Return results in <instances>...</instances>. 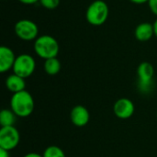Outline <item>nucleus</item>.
Wrapping results in <instances>:
<instances>
[{"label": "nucleus", "mask_w": 157, "mask_h": 157, "mask_svg": "<svg viewBox=\"0 0 157 157\" xmlns=\"http://www.w3.org/2000/svg\"><path fill=\"white\" fill-rule=\"evenodd\" d=\"M12 111L21 118L29 117L34 109V99L29 92L23 90L13 94L10 100Z\"/></svg>", "instance_id": "f257e3e1"}, {"label": "nucleus", "mask_w": 157, "mask_h": 157, "mask_svg": "<svg viewBox=\"0 0 157 157\" xmlns=\"http://www.w3.org/2000/svg\"><path fill=\"white\" fill-rule=\"evenodd\" d=\"M33 48L36 54L44 60L57 57L60 51L57 40L51 35L39 36L34 41Z\"/></svg>", "instance_id": "f03ea898"}, {"label": "nucleus", "mask_w": 157, "mask_h": 157, "mask_svg": "<svg viewBox=\"0 0 157 157\" xmlns=\"http://www.w3.org/2000/svg\"><path fill=\"white\" fill-rule=\"evenodd\" d=\"M109 14V9L107 3L103 0H95L88 6L86 12V18L92 26H101L107 21Z\"/></svg>", "instance_id": "7ed1b4c3"}, {"label": "nucleus", "mask_w": 157, "mask_h": 157, "mask_svg": "<svg viewBox=\"0 0 157 157\" xmlns=\"http://www.w3.org/2000/svg\"><path fill=\"white\" fill-rule=\"evenodd\" d=\"M137 75H138V89L140 92L148 94L150 93L154 86V75H155V68L154 66L148 63L144 62L139 64L137 68Z\"/></svg>", "instance_id": "20e7f679"}, {"label": "nucleus", "mask_w": 157, "mask_h": 157, "mask_svg": "<svg viewBox=\"0 0 157 157\" xmlns=\"http://www.w3.org/2000/svg\"><path fill=\"white\" fill-rule=\"evenodd\" d=\"M35 68H36V62L34 58L29 54L23 53L17 56L12 69L14 74L25 79L29 77L34 73Z\"/></svg>", "instance_id": "39448f33"}, {"label": "nucleus", "mask_w": 157, "mask_h": 157, "mask_svg": "<svg viewBox=\"0 0 157 157\" xmlns=\"http://www.w3.org/2000/svg\"><path fill=\"white\" fill-rule=\"evenodd\" d=\"M14 31L20 40L29 41L38 38L39 28L38 25L30 19H20L15 24Z\"/></svg>", "instance_id": "423d86ee"}, {"label": "nucleus", "mask_w": 157, "mask_h": 157, "mask_svg": "<svg viewBox=\"0 0 157 157\" xmlns=\"http://www.w3.org/2000/svg\"><path fill=\"white\" fill-rule=\"evenodd\" d=\"M19 132L14 126L2 127L0 130V148L11 151L19 143Z\"/></svg>", "instance_id": "0eeeda50"}, {"label": "nucleus", "mask_w": 157, "mask_h": 157, "mask_svg": "<svg viewBox=\"0 0 157 157\" xmlns=\"http://www.w3.org/2000/svg\"><path fill=\"white\" fill-rule=\"evenodd\" d=\"M134 104L133 102L126 98H120L117 100L113 107L114 114L121 120H126L131 118L134 113Z\"/></svg>", "instance_id": "6e6552de"}, {"label": "nucleus", "mask_w": 157, "mask_h": 157, "mask_svg": "<svg viewBox=\"0 0 157 157\" xmlns=\"http://www.w3.org/2000/svg\"><path fill=\"white\" fill-rule=\"evenodd\" d=\"M70 118L74 125H75L76 127H84L88 123L90 119V114L86 108L78 105L72 109Z\"/></svg>", "instance_id": "1a4fd4ad"}, {"label": "nucleus", "mask_w": 157, "mask_h": 157, "mask_svg": "<svg viewBox=\"0 0 157 157\" xmlns=\"http://www.w3.org/2000/svg\"><path fill=\"white\" fill-rule=\"evenodd\" d=\"M16 58L17 57L14 52L9 47L1 46L0 47V72L6 73L11 68H13Z\"/></svg>", "instance_id": "9d476101"}, {"label": "nucleus", "mask_w": 157, "mask_h": 157, "mask_svg": "<svg viewBox=\"0 0 157 157\" xmlns=\"http://www.w3.org/2000/svg\"><path fill=\"white\" fill-rule=\"evenodd\" d=\"M155 35L154 26L148 22L140 23L135 29V38L139 41H147Z\"/></svg>", "instance_id": "9b49d317"}, {"label": "nucleus", "mask_w": 157, "mask_h": 157, "mask_svg": "<svg viewBox=\"0 0 157 157\" xmlns=\"http://www.w3.org/2000/svg\"><path fill=\"white\" fill-rule=\"evenodd\" d=\"M6 86L10 92L15 94V93L25 90L26 83H25L24 78L18 76L16 74H13V75H10L6 79Z\"/></svg>", "instance_id": "f8f14e48"}, {"label": "nucleus", "mask_w": 157, "mask_h": 157, "mask_svg": "<svg viewBox=\"0 0 157 157\" xmlns=\"http://www.w3.org/2000/svg\"><path fill=\"white\" fill-rule=\"evenodd\" d=\"M44 70L49 75H55L61 71V62L57 57L50 58L44 62Z\"/></svg>", "instance_id": "ddd939ff"}, {"label": "nucleus", "mask_w": 157, "mask_h": 157, "mask_svg": "<svg viewBox=\"0 0 157 157\" xmlns=\"http://www.w3.org/2000/svg\"><path fill=\"white\" fill-rule=\"evenodd\" d=\"M16 114L12 109H3L0 113V124L2 127L14 126L16 122Z\"/></svg>", "instance_id": "4468645a"}, {"label": "nucleus", "mask_w": 157, "mask_h": 157, "mask_svg": "<svg viewBox=\"0 0 157 157\" xmlns=\"http://www.w3.org/2000/svg\"><path fill=\"white\" fill-rule=\"evenodd\" d=\"M43 157H66L64 152L58 146L52 145L45 149L43 155Z\"/></svg>", "instance_id": "2eb2a0df"}, {"label": "nucleus", "mask_w": 157, "mask_h": 157, "mask_svg": "<svg viewBox=\"0 0 157 157\" xmlns=\"http://www.w3.org/2000/svg\"><path fill=\"white\" fill-rule=\"evenodd\" d=\"M60 1L61 0H40V3L44 8L52 10L59 6Z\"/></svg>", "instance_id": "dca6fc26"}, {"label": "nucleus", "mask_w": 157, "mask_h": 157, "mask_svg": "<svg viewBox=\"0 0 157 157\" xmlns=\"http://www.w3.org/2000/svg\"><path fill=\"white\" fill-rule=\"evenodd\" d=\"M148 6L150 7V10L152 11V13L157 17V0H149Z\"/></svg>", "instance_id": "f3484780"}, {"label": "nucleus", "mask_w": 157, "mask_h": 157, "mask_svg": "<svg viewBox=\"0 0 157 157\" xmlns=\"http://www.w3.org/2000/svg\"><path fill=\"white\" fill-rule=\"evenodd\" d=\"M20 3L24 4V5H33L35 3H37L40 0H18Z\"/></svg>", "instance_id": "a211bd4d"}, {"label": "nucleus", "mask_w": 157, "mask_h": 157, "mask_svg": "<svg viewBox=\"0 0 157 157\" xmlns=\"http://www.w3.org/2000/svg\"><path fill=\"white\" fill-rule=\"evenodd\" d=\"M0 157H9L8 151H6V150H4V149L0 148Z\"/></svg>", "instance_id": "6ab92c4d"}, {"label": "nucleus", "mask_w": 157, "mask_h": 157, "mask_svg": "<svg viewBox=\"0 0 157 157\" xmlns=\"http://www.w3.org/2000/svg\"><path fill=\"white\" fill-rule=\"evenodd\" d=\"M130 1L134 3V4H137V5H142V4H144V3H148L149 0H130Z\"/></svg>", "instance_id": "aec40b11"}, {"label": "nucleus", "mask_w": 157, "mask_h": 157, "mask_svg": "<svg viewBox=\"0 0 157 157\" xmlns=\"http://www.w3.org/2000/svg\"><path fill=\"white\" fill-rule=\"evenodd\" d=\"M24 157H43L42 155H39V154H36V153H29V154H27Z\"/></svg>", "instance_id": "412c9836"}, {"label": "nucleus", "mask_w": 157, "mask_h": 157, "mask_svg": "<svg viewBox=\"0 0 157 157\" xmlns=\"http://www.w3.org/2000/svg\"><path fill=\"white\" fill-rule=\"evenodd\" d=\"M153 26H154V30H155V36L157 37V18L155 19V21L154 22Z\"/></svg>", "instance_id": "4be33fe9"}]
</instances>
